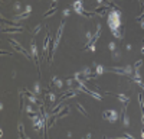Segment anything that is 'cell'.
Here are the masks:
<instances>
[{
    "label": "cell",
    "mask_w": 144,
    "mask_h": 139,
    "mask_svg": "<svg viewBox=\"0 0 144 139\" xmlns=\"http://www.w3.org/2000/svg\"><path fill=\"white\" fill-rule=\"evenodd\" d=\"M108 26L111 29L112 35L115 38H122V29L121 28V13H120L118 9L115 10H110V15H108Z\"/></svg>",
    "instance_id": "6da1fadb"
},
{
    "label": "cell",
    "mask_w": 144,
    "mask_h": 139,
    "mask_svg": "<svg viewBox=\"0 0 144 139\" xmlns=\"http://www.w3.org/2000/svg\"><path fill=\"white\" fill-rule=\"evenodd\" d=\"M102 117H104V120H110L111 123H114L118 119V113L115 110H105L104 113H102Z\"/></svg>",
    "instance_id": "7a4b0ae2"
},
{
    "label": "cell",
    "mask_w": 144,
    "mask_h": 139,
    "mask_svg": "<svg viewBox=\"0 0 144 139\" xmlns=\"http://www.w3.org/2000/svg\"><path fill=\"white\" fill-rule=\"evenodd\" d=\"M9 44H10V45H13V48H14V49H16V51H19V52H22V54H23V55L26 57V58H30V54H29V52L26 51V49H25L23 47H22L20 44H17L16 41L10 39V41H9Z\"/></svg>",
    "instance_id": "3957f363"
},
{
    "label": "cell",
    "mask_w": 144,
    "mask_h": 139,
    "mask_svg": "<svg viewBox=\"0 0 144 139\" xmlns=\"http://www.w3.org/2000/svg\"><path fill=\"white\" fill-rule=\"evenodd\" d=\"M108 10H111V9H110V6H102V7H97L94 12H95V15L105 16V13H107Z\"/></svg>",
    "instance_id": "277c9868"
},
{
    "label": "cell",
    "mask_w": 144,
    "mask_h": 139,
    "mask_svg": "<svg viewBox=\"0 0 144 139\" xmlns=\"http://www.w3.org/2000/svg\"><path fill=\"white\" fill-rule=\"evenodd\" d=\"M72 7H74V10H75L76 13L81 15V12L84 10V9H82V0H75V3L72 4Z\"/></svg>",
    "instance_id": "5b68a950"
},
{
    "label": "cell",
    "mask_w": 144,
    "mask_h": 139,
    "mask_svg": "<svg viewBox=\"0 0 144 139\" xmlns=\"http://www.w3.org/2000/svg\"><path fill=\"white\" fill-rule=\"evenodd\" d=\"M32 57H33V59H35V62H36V65H38V68H39V59H38V49H36V44H35V41L32 42Z\"/></svg>",
    "instance_id": "8992f818"
},
{
    "label": "cell",
    "mask_w": 144,
    "mask_h": 139,
    "mask_svg": "<svg viewBox=\"0 0 144 139\" xmlns=\"http://www.w3.org/2000/svg\"><path fill=\"white\" fill-rule=\"evenodd\" d=\"M78 93H76V90H71V91H68V93H65V94H62L61 97H59V100L61 102H64L65 99H69V97H74V96H76Z\"/></svg>",
    "instance_id": "52a82bcc"
},
{
    "label": "cell",
    "mask_w": 144,
    "mask_h": 139,
    "mask_svg": "<svg viewBox=\"0 0 144 139\" xmlns=\"http://www.w3.org/2000/svg\"><path fill=\"white\" fill-rule=\"evenodd\" d=\"M23 30V28H4L3 29V32H6V33H16V32H22Z\"/></svg>",
    "instance_id": "ba28073f"
},
{
    "label": "cell",
    "mask_w": 144,
    "mask_h": 139,
    "mask_svg": "<svg viewBox=\"0 0 144 139\" xmlns=\"http://www.w3.org/2000/svg\"><path fill=\"white\" fill-rule=\"evenodd\" d=\"M29 15H30V12H25V13H19V15L14 16V19L16 20H23V19L29 18Z\"/></svg>",
    "instance_id": "9c48e42d"
},
{
    "label": "cell",
    "mask_w": 144,
    "mask_h": 139,
    "mask_svg": "<svg viewBox=\"0 0 144 139\" xmlns=\"http://www.w3.org/2000/svg\"><path fill=\"white\" fill-rule=\"evenodd\" d=\"M117 97H118V99L124 103V106H127V104H128V102H130V97H128V96H125V94H118Z\"/></svg>",
    "instance_id": "30bf717a"
},
{
    "label": "cell",
    "mask_w": 144,
    "mask_h": 139,
    "mask_svg": "<svg viewBox=\"0 0 144 139\" xmlns=\"http://www.w3.org/2000/svg\"><path fill=\"white\" fill-rule=\"evenodd\" d=\"M125 107H127V106H124V112H122V119H124V126H128V125H130V119H128V116H127V113H125Z\"/></svg>",
    "instance_id": "8fae6325"
},
{
    "label": "cell",
    "mask_w": 144,
    "mask_h": 139,
    "mask_svg": "<svg viewBox=\"0 0 144 139\" xmlns=\"http://www.w3.org/2000/svg\"><path fill=\"white\" fill-rule=\"evenodd\" d=\"M111 73H117V74H121V75H125V71L124 68H110Z\"/></svg>",
    "instance_id": "7c38bea8"
},
{
    "label": "cell",
    "mask_w": 144,
    "mask_h": 139,
    "mask_svg": "<svg viewBox=\"0 0 144 139\" xmlns=\"http://www.w3.org/2000/svg\"><path fill=\"white\" fill-rule=\"evenodd\" d=\"M68 110H69L68 107H65L64 110H59V112H58V113H56V117H64L65 114L68 113Z\"/></svg>",
    "instance_id": "4fadbf2b"
},
{
    "label": "cell",
    "mask_w": 144,
    "mask_h": 139,
    "mask_svg": "<svg viewBox=\"0 0 144 139\" xmlns=\"http://www.w3.org/2000/svg\"><path fill=\"white\" fill-rule=\"evenodd\" d=\"M62 107H64V104H62V102H61V103H59V104H58L56 107H53V109H52V114H56L58 112H59V110L62 109Z\"/></svg>",
    "instance_id": "5bb4252c"
},
{
    "label": "cell",
    "mask_w": 144,
    "mask_h": 139,
    "mask_svg": "<svg viewBox=\"0 0 144 139\" xmlns=\"http://www.w3.org/2000/svg\"><path fill=\"white\" fill-rule=\"evenodd\" d=\"M19 136L25 139L26 135H25V130H23V125H19Z\"/></svg>",
    "instance_id": "9a60e30c"
},
{
    "label": "cell",
    "mask_w": 144,
    "mask_h": 139,
    "mask_svg": "<svg viewBox=\"0 0 144 139\" xmlns=\"http://www.w3.org/2000/svg\"><path fill=\"white\" fill-rule=\"evenodd\" d=\"M76 109H78L79 112H81V113L84 114V116H88V114H86V112H85V110H84V107L81 106V104H76Z\"/></svg>",
    "instance_id": "2e32d148"
},
{
    "label": "cell",
    "mask_w": 144,
    "mask_h": 139,
    "mask_svg": "<svg viewBox=\"0 0 144 139\" xmlns=\"http://www.w3.org/2000/svg\"><path fill=\"white\" fill-rule=\"evenodd\" d=\"M141 65H143V61H141V59H140V61H137L136 64H134V71H137V70L140 68Z\"/></svg>",
    "instance_id": "e0dca14e"
},
{
    "label": "cell",
    "mask_w": 144,
    "mask_h": 139,
    "mask_svg": "<svg viewBox=\"0 0 144 139\" xmlns=\"http://www.w3.org/2000/svg\"><path fill=\"white\" fill-rule=\"evenodd\" d=\"M53 13H55V7H52V9H50L49 12H46V13H45V15H43V18H48V16L53 15Z\"/></svg>",
    "instance_id": "ac0fdd59"
},
{
    "label": "cell",
    "mask_w": 144,
    "mask_h": 139,
    "mask_svg": "<svg viewBox=\"0 0 144 139\" xmlns=\"http://www.w3.org/2000/svg\"><path fill=\"white\" fill-rule=\"evenodd\" d=\"M33 94H35V96H39V94H40V90H39V84H38V83H36V84H35V93H33Z\"/></svg>",
    "instance_id": "d6986e66"
},
{
    "label": "cell",
    "mask_w": 144,
    "mask_h": 139,
    "mask_svg": "<svg viewBox=\"0 0 144 139\" xmlns=\"http://www.w3.org/2000/svg\"><path fill=\"white\" fill-rule=\"evenodd\" d=\"M40 29H42V26H40V25H39V26H36L35 29H33V32H32V33H33V35H36V33L39 32V30H40Z\"/></svg>",
    "instance_id": "ffe728a7"
},
{
    "label": "cell",
    "mask_w": 144,
    "mask_h": 139,
    "mask_svg": "<svg viewBox=\"0 0 144 139\" xmlns=\"http://www.w3.org/2000/svg\"><path fill=\"white\" fill-rule=\"evenodd\" d=\"M120 55H121V54H120L118 51H114V54H112V58H114V59H118Z\"/></svg>",
    "instance_id": "44dd1931"
},
{
    "label": "cell",
    "mask_w": 144,
    "mask_h": 139,
    "mask_svg": "<svg viewBox=\"0 0 144 139\" xmlns=\"http://www.w3.org/2000/svg\"><path fill=\"white\" fill-rule=\"evenodd\" d=\"M122 136H124V138H130V139H133V135H130V133H122Z\"/></svg>",
    "instance_id": "7402d4cb"
},
{
    "label": "cell",
    "mask_w": 144,
    "mask_h": 139,
    "mask_svg": "<svg viewBox=\"0 0 144 139\" xmlns=\"http://www.w3.org/2000/svg\"><path fill=\"white\" fill-rule=\"evenodd\" d=\"M110 49H111V51H114V49H115V44H114V42L110 44Z\"/></svg>",
    "instance_id": "603a6c76"
},
{
    "label": "cell",
    "mask_w": 144,
    "mask_h": 139,
    "mask_svg": "<svg viewBox=\"0 0 144 139\" xmlns=\"http://www.w3.org/2000/svg\"><path fill=\"white\" fill-rule=\"evenodd\" d=\"M97 74H102V67H97Z\"/></svg>",
    "instance_id": "cb8c5ba5"
},
{
    "label": "cell",
    "mask_w": 144,
    "mask_h": 139,
    "mask_svg": "<svg viewBox=\"0 0 144 139\" xmlns=\"http://www.w3.org/2000/svg\"><path fill=\"white\" fill-rule=\"evenodd\" d=\"M143 19H144V12L141 13L140 16H138V18H137V20H143Z\"/></svg>",
    "instance_id": "d4e9b609"
},
{
    "label": "cell",
    "mask_w": 144,
    "mask_h": 139,
    "mask_svg": "<svg viewBox=\"0 0 144 139\" xmlns=\"http://www.w3.org/2000/svg\"><path fill=\"white\" fill-rule=\"evenodd\" d=\"M141 28L144 29V20H141Z\"/></svg>",
    "instance_id": "484cf974"
},
{
    "label": "cell",
    "mask_w": 144,
    "mask_h": 139,
    "mask_svg": "<svg viewBox=\"0 0 144 139\" xmlns=\"http://www.w3.org/2000/svg\"><path fill=\"white\" fill-rule=\"evenodd\" d=\"M141 52H143V54H144V47H143V48H141Z\"/></svg>",
    "instance_id": "4316f807"
},
{
    "label": "cell",
    "mask_w": 144,
    "mask_h": 139,
    "mask_svg": "<svg viewBox=\"0 0 144 139\" xmlns=\"http://www.w3.org/2000/svg\"><path fill=\"white\" fill-rule=\"evenodd\" d=\"M53 3H56V0H53Z\"/></svg>",
    "instance_id": "83f0119b"
},
{
    "label": "cell",
    "mask_w": 144,
    "mask_h": 139,
    "mask_svg": "<svg viewBox=\"0 0 144 139\" xmlns=\"http://www.w3.org/2000/svg\"><path fill=\"white\" fill-rule=\"evenodd\" d=\"M98 2H102V0H98Z\"/></svg>",
    "instance_id": "f1b7e54d"
}]
</instances>
